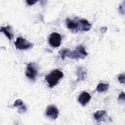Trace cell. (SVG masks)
I'll list each match as a JSON object with an SVG mask.
<instances>
[{"mask_svg": "<svg viewBox=\"0 0 125 125\" xmlns=\"http://www.w3.org/2000/svg\"><path fill=\"white\" fill-rule=\"evenodd\" d=\"M66 24L68 29L73 33L88 31L92 27L91 24L85 19L76 18L73 20L67 18Z\"/></svg>", "mask_w": 125, "mask_h": 125, "instance_id": "obj_1", "label": "cell"}, {"mask_svg": "<svg viewBox=\"0 0 125 125\" xmlns=\"http://www.w3.org/2000/svg\"><path fill=\"white\" fill-rule=\"evenodd\" d=\"M60 54L62 60H64L66 57L71 59H78L79 58L83 59L88 55V53L85 51L84 46L82 45H78L72 51L67 48L62 49L60 51Z\"/></svg>", "mask_w": 125, "mask_h": 125, "instance_id": "obj_2", "label": "cell"}, {"mask_svg": "<svg viewBox=\"0 0 125 125\" xmlns=\"http://www.w3.org/2000/svg\"><path fill=\"white\" fill-rule=\"evenodd\" d=\"M63 73L59 69L53 70L48 75L46 76L45 79L48 84L49 87H53L59 82V81L63 77Z\"/></svg>", "mask_w": 125, "mask_h": 125, "instance_id": "obj_3", "label": "cell"}, {"mask_svg": "<svg viewBox=\"0 0 125 125\" xmlns=\"http://www.w3.org/2000/svg\"><path fill=\"white\" fill-rule=\"evenodd\" d=\"M25 74L26 77L30 80L35 81L38 75L37 64L34 62L29 63L26 67Z\"/></svg>", "mask_w": 125, "mask_h": 125, "instance_id": "obj_4", "label": "cell"}, {"mask_svg": "<svg viewBox=\"0 0 125 125\" xmlns=\"http://www.w3.org/2000/svg\"><path fill=\"white\" fill-rule=\"evenodd\" d=\"M15 45L19 50H25L32 47L33 45L26 39L21 37H18L15 42Z\"/></svg>", "mask_w": 125, "mask_h": 125, "instance_id": "obj_5", "label": "cell"}, {"mask_svg": "<svg viewBox=\"0 0 125 125\" xmlns=\"http://www.w3.org/2000/svg\"><path fill=\"white\" fill-rule=\"evenodd\" d=\"M59 110L54 105H49L46 109L45 115L47 117L53 120L56 119L59 116Z\"/></svg>", "mask_w": 125, "mask_h": 125, "instance_id": "obj_6", "label": "cell"}, {"mask_svg": "<svg viewBox=\"0 0 125 125\" xmlns=\"http://www.w3.org/2000/svg\"><path fill=\"white\" fill-rule=\"evenodd\" d=\"M61 35L56 32H53L50 34L49 38V44L54 47H57L61 44Z\"/></svg>", "mask_w": 125, "mask_h": 125, "instance_id": "obj_7", "label": "cell"}, {"mask_svg": "<svg viewBox=\"0 0 125 125\" xmlns=\"http://www.w3.org/2000/svg\"><path fill=\"white\" fill-rule=\"evenodd\" d=\"M91 99V95L86 92L82 93L79 97L78 101L83 106L86 105Z\"/></svg>", "mask_w": 125, "mask_h": 125, "instance_id": "obj_8", "label": "cell"}, {"mask_svg": "<svg viewBox=\"0 0 125 125\" xmlns=\"http://www.w3.org/2000/svg\"><path fill=\"white\" fill-rule=\"evenodd\" d=\"M0 32L4 33L6 36L8 38L9 41H11L13 39L14 34L13 32V30L11 26H10L9 25H7V26L1 27Z\"/></svg>", "mask_w": 125, "mask_h": 125, "instance_id": "obj_9", "label": "cell"}, {"mask_svg": "<svg viewBox=\"0 0 125 125\" xmlns=\"http://www.w3.org/2000/svg\"><path fill=\"white\" fill-rule=\"evenodd\" d=\"M14 106L18 107V112L22 113L25 112L27 110V107L24 104L23 101L21 99L16 100L13 104Z\"/></svg>", "mask_w": 125, "mask_h": 125, "instance_id": "obj_10", "label": "cell"}, {"mask_svg": "<svg viewBox=\"0 0 125 125\" xmlns=\"http://www.w3.org/2000/svg\"><path fill=\"white\" fill-rule=\"evenodd\" d=\"M93 116L95 120L99 122L104 120V117L107 116V112L105 110H100L95 112Z\"/></svg>", "mask_w": 125, "mask_h": 125, "instance_id": "obj_11", "label": "cell"}, {"mask_svg": "<svg viewBox=\"0 0 125 125\" xmlns=\"http://www.w3.org/2000/svg\"><path fill=\"white\" fill-rule=\"evenodd\" d=\"M86 75V69L84 67H80L77 70V75L78 80H83Z\"/></svg>", "mask_w": 125, "mask_h": 125, "instance_id": "obj_12", "label": "cell"}, {"mask_svg": "<svg viewBox=\"0 0 125 125\" xmlns=\"http://www.w3.org/2000/svg\"><path fill=\"white\" fill-rule=\"evenodd\" d=\"M109 87V84L107 83H100L97 86L96 90L100 92H103L107 90Z\"/></svg>", "mask_w": 125, "mask_h": 125, "instance_id": "obj_13", "label": "cell"}, {"mask_svg": "<svg viewBox=\"0 0 125 125\" xmlns=\"http://www.w3.org/2000/svg\"><path fill=\"white\" fill-rule=\"evenodd\" d=\"M118 81L121 83H125V74H120V75L118 77Z\"/></svg>", "mask_w": 125, "mask_h": 125, "instance_id": "obj_14", "label": "cell"}, {"mask_svg": "<svg viewBox=\"0 0 125 125\" xmlns=\"http://www.w3.org/2000/svg\"><path fill=\"white\" fill-rule=\"evenodd\" d=\"M37 1L38 0H26V3L29 5H32L35 4Z\"/></svg>", "mask_w": 125, "mask_h": 125, "instance_id": "obj_15", "label": "cell"}, {"mask_svg": "<svg viewBox=\"0 0 125 125\" xmlns=\"http://www.w3.org/2000/svg\"><path fill=\"white\" fill-rule=\"evenodd\" d=\"M118 99H119V100H123V101L125 100V93L124 92H122L119 95Z\"/></svg>", "mask_w": 125, "mask_h": 125, "instance_id": "obj_16", "label": "cell"}]
</instances>
